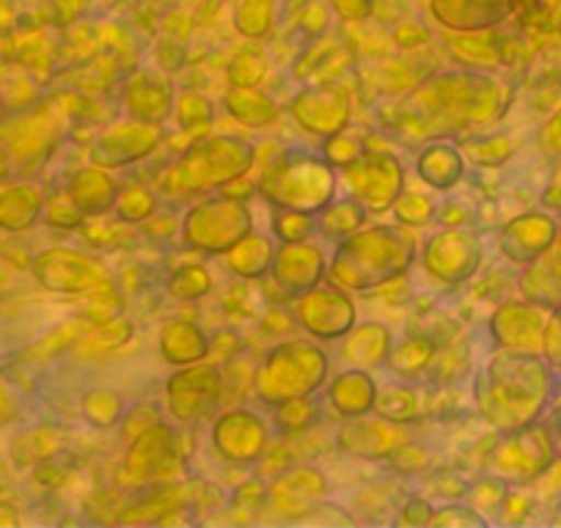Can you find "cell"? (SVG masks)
I'll return each instance as SVG.
<instances>
[{
  "label": "cell",
  "instance_id": "cell-1",
  "mask_svg": "<svg viewBox=\"0 0 561 528\" xmlns=\"http://www.w3.org/2000/svg\"><path fill=\"white\" fill-rule=\"evenodd\" d=\"M506 102L504 85L488 74L471 69L430 74L415 85L402 102L404 129H415V136H451L457 129L484 127L501 116Z\"/></svg>",
  "mask_w": 561,
  "mask_h": 528
},
{
  "label": "cell",
  "instance_id": "cell-2",
  "mask_svg": "<svg viewBox=\"0 0 561 528\" xmlns=\"http://www.w3.org/2000/svg\"><path fill=\"white\" fill-rule=\"evenodd\" d=\"M545 366L523 349H501L479 371L477 408L493 427L520 429L545 402Z\"/></svg>",
  "mask_w": 561,
  "mask_h": 528
},
{
  "label": "cell",
  "instance_id": "cell-3",
  "mask_svg": "<svg viewBox=\"0 0 561 528\" xmlns=\"http://www.w3.org/2000/svg\"><path fill=\"white\" fill-rule=\"evenodd\" d=\"M415 240L391 226H371L339 242L328 278L344 292H375L413 267Z\"/></svg>",
  "mask_w": 561,
  "mask_h": 528
},
{
  "label": "cell",
  "instance_id": "cell-4",
  "mask_svg": "<svg viewBox=\"0 0 561 528\" xmlns=\"http://www.w3.org/2000/svg\"><path fill=\"white\" fill-rule=\"evenodd\" d=\"M256 187L273 207L320 215L336 196V169L325 154L280 152L264 165Z\"/></svg>",
  "mask_w": 561,
  "mask_h": 528
},
{
  "label": "cell",
  "instance_id": "cell-5",
  "mask_svg": "<svg viewBox=\"0 0 561 528\" xmlns=\"http://www.w3.org/2000/svg\"><path fill=\"white\" fill-rule=\"evenodd\" d=\"M328 369H331V360L320 344L289 338L264 353L253 375V391H256V400L270 408L304 400L325 386Z\"/></svg>",
  "mask_w": 561,
  "mask_h": 528
},
{
  "label": "cell",
  "instance_id": "cell-6",
  "mask_svg": "<svg viewBox=\"0 0 561 528\" xmlns=\"http://www.w3.org/2000/svg\"><path fill=\"white\" fill-rule=\"evenodd\" d=\"M256 163V149L237 136H207L193 141L171 165L165 187L174 193L220 191L226 182L245 176Z\"/></svg>",
  "mask_w": 561,
  "mask_h": 528
},
{
  "label": "cell",
  "instance_id": "cell-7",
  "mask_svg": "<svg viewBox=\"0 0 561 528\" xmlns=\"http://www.w3.org/2000/svg\"><path fill=\"white\" fill-rule=\"evenodd\" d=\"M253 231L251 209L240 198L226 193L193 204L182 218V240L202 253H229L237 242Z\"/></svg>",
  "mask_w": 561,
  "mask_h": 528
},
{
  "label": "cell",
  "instance_id": "cell-8",
  "mask_svg": "<svg viewBox=\"0 0 561 528\" xmlns=\"http://www.w3.org/2000/svg\"><path fill=\"white\" fill-rule=\"evenodd\" d=\"M182 460L176 451V433L165 422L144 429L129 440L127 457L118 471L122 487H149V484L176 482Z\"/></svg>",
  "mask_w": 561,
  "mask_h": 528
},
{
  "label": "cell",
  "instance_id": "cell-9",
  "mask_svg": "<svg viewBox=\"0 0 561 528\" xmlns=\"http://www.w3.org/2000/svg\"><path fill=\"white\" fill-rule=\"evenodd\" d=\"M224 400V371L209 360L180 366V371L165 382V405L176 424L204 422L215 413V408Z\"/></svg>",
  "mask_w": 561,
  "mask_h": 528
},
{
  "label": "cell",
  "instance_id": "cell-10",
  "mask_svg": "<svg viewBox=\"0 0 561 528\" xmlns=\"http://www.w3.org/2000/svg\"><path fill=\"white\" fill-rule=\"evenodd\" d=\"M344 180H347L350 196L358 198L371 215L388 213L404 191V169L391 152L366 149L364 158L344 169Z\"/></svg>",
  "mask_w": 561,
  "mask_h": 528
},
{
  "label": "cell",
  "instance_id": "cell-11",
  "mask_svg": "<svg viewBox=\"0 0 561 528\" xmlns=\"http://www.w3.org/2000/svg\"><path fill=\"white\" fill-rule=\"evenodd\" d=\"M482 264V240L462 226H444L424 245V271L446 287L466 284Z\"/></svg>",
  "mask_w": 561,
  "mask_h": 528
},
{
  "label": "cell",
  "instance_id": "cell-12",
  "mask_svg": "<svg viewBox=\"0 0 561 528\" xmlns=\"http://www.w3.org/2000/svg\"><path fill=\"white\" fill-rule=\"evenodd\" d=\"M163 144V127L140 118H122L102 129L91 144V165L100 169H127L147 160Z\"/></svg>",
  "mask_w": 561,
  "mask_h": 528
},
{
  "label": "cell",
  "instance_id": "cell-13",
  "mask_svg": "<svg viewBox=\"0 0 561 528\" xmlns=\"http://www.w3.org/2000/svg\"><path fill=\"white\" fill-rule=\"evenodd\" d=\"M295 320L304 325L309 336L320 338V342H336L353 331L355 303L336 284L331 287L317 284L314 289L295 298Z\"/></svg>",
  "mask_w": 561,
  "mask_h": 528
},
{
  "label": "cell",
  "instance_id": "cell-14",
  "mask_svg": "<svg viewBox=\"0 0 561 528\" xmlns=\"http://www.w3.org/2000/svg\"><path fill=\"white\" fill-rule=\"evenodd\" d=\"M289 113L304 133L314 138H331L347 129L353 107H350L347 91L331 83H320L295 94Z\"/></svg>",
  "mask_w": 561,
  "mask_h": 528
},
{
  "label": "cell",
  "instance_id": "cell-15",
  "mask_svg": "<svg viewBox=\"0 0 561 528\" xmlns=\"http://www.w3.org/2000/svg\"><path fill=\"white\" fill-rule=\"evenodd\" d=\"M270 435L262 416L245 408H231L213 424V446L231 466H253L267 451Z\"/></svg>",
  "mask_w": 561,
  "mask_h": 528
},
{
  "label": "cell",
  "instance_id": "cell-16",
  "mask_svg": "<svg viewBox=\"0 0 561 528\" xmlns=\"http://www.w3.org/2000/svg\"><path fill=\"white\" fill-rule=\"evenodd\" d=\"M273 282L287 298H300L304 292L314 289L328 273L325 253L320 245L304 242H280L273 256Z\"/></svg>",
  "mask_w": 561,
  "mask_h": 528
},
{
  "label": "cell",
  "instance_id": "cell-17",
  "mask_svg": "<svg viewBox=\"0 0 561 528\" xmlns=\"http://www.w3.org/2000/svg\"><path fill=\"white\" fill-rule=\"evenodd\" d=\"M325 473L311 466H295L289 471L278 473L267 490L270 506L284 517H293V520H304L306 515H311L325 501Z\"/></svg>",
  "mask_w": 561,
  "mask_h": 528
},
{
  "label": "cell",
  "instance_id": "cell-18",
  "mask_svg": "<svg viewBox=\"0 0 561 528\" xmlns=\"http://www.w3.org/2000/svg\"><path fill=\"white\" fill-rule=\"evenodd\" d=\"M39 276L47 289L64 295H89L105 287L107 273L96 259L78 251H50L39 259Z\"/></svg>",
  "mask_w": 561,
  "mask_h": 528
},
{
  "label": "cell",
  "instance_id": "cell-19",
  "mask_svg": "<svg viewBox=\"0 0 561 528\" xmlns=\"http://www.w3.org/2000/svg\"><path fill=\"white\" fill-rule=\"evenodd\" d=\"M410 440L404 424H393L388 418H347L336 435L339 449L347 451L355 460H388L397 446Z\"/></svg>",
  "mask_w": 561,
  "mask_h": 528
},
{
  "label": "cell",
  "instance_id": "cell-20",
  "mask_svg": "<svg viewBox=\"0 0 561 528\" xmlns=\"http://www.w3.org/2000/svg\"><path fill=\"white\" fill-rule=\"evenodd\" d=\"M122 102L129 118L163 124L174 113V85L158 69H138L124 83Z\"/></svg>",
  "mask_w": 561,
  "mask_h": 528
},
{
  "label": "cell",
  "instance_id": "cell-21",
  "mask_svg": "<svg viewBox=\"0 0 561 528\" xmlns=\"http://www.w3.org/2000/svg\"><path fill=\"white\" fill-rule=\"evenodd\" d=\"M435 20L457 34L488 31L510 14L512 0H430Z\"/></svg>",
  "mask_w": 561,
  "mask_h": 528
},
{
  "label": "cell",
  "instance_id": "cell-22",
  "mask_svg": "<svg viewBox=\"0 0 561 528\" xmlns=\"http://www.w3.org/2000/svg\"><path fill=\"white\" fill-rule=\"evenodd\" d=\"M435 388H421L413 382H399L377 391L375 413L380 418H388L393 424L421 422L424 416L435 413Z\"/></svg>",
  "mask_w": 561,
  "mask_h": 528
},
{
  "label": "cell",
  "instance_id": "cell-23",
  "mask_svg": "<svg viewBox=\"0 0 561 528\" xmlns=\"http://www.w3.org/2000/svg\"><path fill=\"white\" fill-rule=\"evenodd\" d=\"M191 504V487L180 482L154 484L147 495L135 504H124L122 515L116 517L118 523H129V526H147V523H169L174 512L187 509Z\"/></svg>",
  "mask_w": 561,
  "mask_h": 528
},
{
  "label": "cell",
  "instance_id": "cell-24",
  "mask_svg": "<svg viewBox=\"0 0 561 528\" xmlns=\"http://www.w3.org/2000/svg\"><path fill=\"white\" fill-rule=\"evenodd\" d=\"M391 349L393 336L382 322H360V325H353V331L344 336L342 358L344 364L355 366V369L375 371L386 366Z\"/></svg>",
  "mask_w": 561,
  "mask_h": 528
},
{
  "label": "cell",
  "instance_id": "cell-25",
  "mask_svg": "<svg viewBox=\"0 0 561 528\" xmlns=\"http://www.w3.org/2000/svg\"><path fill=\"white\" fill-rule=\"evenodd\" d=\"M377 400V382L366 369H344L336 380L328 388V402L342 418L369 416L375 411Z\"/></svg>",
  "mask_w": 561,
  "mask_h": 528
},
{
  "label": "cell",
  "instance_id": "cell-26",
  "mask_svg": "<svg viewBox=\"0 0 561 528\" xmlns=\"http://www.w3.org/2000/svg\"><path fill=\"white\" fill-rule=\"evenodd\" d=\"M118 191H122V185H118L116 176H113L107 169H100V165H91V169L78 171L67 187L72 202L78 204L89 218L113 213V204H116Z\"/></svg>",
  "mask_w": 561,
  "mask_h": 528
},
{
  "label": "cell",
  "instance_id": "cell-27",
  "mask_svg": "<svg viewBox=\"0 0 561 528\" xmlns=\"http://www.w3.org/2000/svg\"><path fill=\"white\" fill-rule=\"evenodd\" d=\"M415 174L435 191H451L460 185L462 174H466V160L455 144L433 141L415 158Z\"/></svg>",
  "mask_w": 561,
  "mask_h": 528
},
{
  "label": "cell",
  "instance_id": "cell-28",
  "mask_svg": "<svg viewBox=\"0 0 561 528\" xmlns=\"http://www.w3.org/2000/svg\"><path fill=\"white\" fill-rule=\"evenodd\" d=\"M550 237H553V223L542 215H528V218H517L504 226L499 248L512 262H528L550 245Z\"/></svg>",
  "mask_w": 561,
  "mask_h": 528
},
{
  "label": "cell",
  "instance_id": "cell-29",
  "mask_svg": "<svg viewBox=\"0 0 561 528\" xmlns=\"http://www.w3.org/2000/svg\"><path fill=\"white\" fill-rule=\"evenodd\" d=\"M158 344L160 355H163L165 364L171 366H191L209 358V336L196 325V322H165L163 331H160Z\"/></svg>",
  "mask_w": 561,
  "mask_h": 528
},
{
  "label": "cell",
  "instance_id": "cell-30",
  "mask_svg": "<svg viewBox=\"0 0 561 528\" xmlns=\"http://www.w3.org/2000/svg\"><path fill=\"white\" fill-rule=\"evenodd\" d=\"M224 107L237 124L248 129H264L278 122V105L259 85H231L224 96Z\"/></svg>",
  "mask_w": 561,
  "mask_h": 528
},
{
  "label": "cell",
  "instance_id": "cell-31",
  "mask_svg": "<svg viewBox=\"0 0 561 528\" xmlns=\"http://www.w3.org/2000/svg\"><path fill=\"white\" fill-rule=\"evenodd\" d=\"M490 333H493L495 342L506 349H534L539 344V333L534 328L531 311L528 306L510 303L501 306L499 311L490 320Z\"/></svg>",
  "mask_w": 561,
  "mask_h": 528
},
{
  "label": "cell",
  "instance_id": "cell-32",
  "mask_svg": "<svg viewBox=\"0 0 561 528\" xmlns=\"http://www.w3.org/2000/svg\"><path fill=\"white\" fill-rule=\"evenodd\" d=\"M275 245L267 234H259V231H251V234L242 237L229 253H226V264L234 276L245 278V282H256V278H264L273 267Z\"/></svg>",
  "mask_w": 561,
  "mask_h": 528
},
{
  "label": "cell",
  "instance_id": "cell-33",
  "mask_svg": "<svg viewBox=\"0 0 561 528\" xmlns=\"http://www.w3.org/2000/svg\"><path fill=\"white\" fill-rule=\"evenodd\" d=\"M435 355H438V342H435L433 336H427V333H415L413 336V333H410L402 344H397V347L391 349L386 366L393 377H399V380H413L421 371L430 369Z\"/></svg>",
  "mask_w": 561,
  "mask_h": 528
},
{
  "label": "cell",
  "instance_id": "cell-34",
  "mask_svg": "<svg viewBox=\"0 0 561 528\" xmlns=\"http://www.w3.org/2000/svg\"><path fill=\"white\" fill-rule=\"evenodd\" d=\"M366 207L358 202V198H342V202H331L320 213V220H317V231H320L325 240L342 242L347 237H353L355 231L364 229L366 223Z\"/></svg>",
  "mask_w": 561,
  "mask_h": 528
},
{
  "label": "cell",
  "instance_id": "cell-35",
  "mask_svg": "<svg viewBox=\"0 0 561 528\" xmlns=\"http://www.w3.org/2000/svg\"><path fill=\"white\" fill-rule=\"evenodd\" d=\"M129 336H133V322L118 314L107 322H94V328L89 331V336H83L78 349L83 358H100V355L118 349L124 342H129Z\"/></svg>",
  "mask_w": 561,
  "mask_h": 528
},
{
  "label": "cell",
  "instance_id": "cell-36",
  "mask_svg": "<svg viewBox=\"0 0 561 528\" xmlns=\"http://www.w3.org/2000/svg\"><path fill=\"white\" fill-rule=\"evenodd\" d=\"M83 418L94 429H111L116 424H122L124 418V400L111 388H94L83 397Z\"/></svg>",
  "mask_w": 561,
  "mask_h": 528
},
{
  "label": "cell",
  "instance_id": "cell-37",
  "mask_svg": "<svg viewBox=\"0 0 561 528\" xmlns=\"http://www.w3.org/2000/svg\"><path fill=\"white\" fill-rule=\"evenodd\" d=\"M213 292V276L204 264H182L171 273L169 295L180 303H196Z\"/></svg>",
  "mask_w": 561,
  "mask_h": 528
},
{
  "label": "cell",
  "instance_id": "cell-38",
  "mask_svg": "<svg viewBox=\"0 0 561 528\" xmlns=\"http://www.w3.org/2000/svg\"><path fill=\"white\" fill-rule=\"evenodd\" d=\"M154 209H158V196H154V191H149L144 185L122 187L116 204H113V215L127 226L144 223V220L152 218Z\"/></svg>",
  "mask_w": 561,
  "mask_h": 528
},
{
  "label": "cell",
  "instance_id": "cell-39",
  "mask_svg": "<svg viewBox=\"0 0 561 528\" xmlns=\"http://www.w3.org/2000/svg\"><path fill=\"white\" fill-rule=\"evenodd\" d=\"M234 28L245 39H264L273 28V0H240L234 9Z\"/></svg>",
  "mask_w": 561,
  "mask_h": 528
},
{
  "label": "cell",
  "instance_id": "cell-40",
  "mask_svg": "<svg viewBox=\"0 0 561 528\" xmlns=\"http://www.w3.org/2000/svg\"><path fill=\"white\" fill-rule=\"evenodd\" d=\"M273 234L280 242H304L317 234V220L309 213L287 207H273Z\"/></svg>",
  "mask_w": 561,
  "mask_h": 528
},
{
  "label": "cell",
  "instance_id": "cell-41",
  "mask_svg": "<svg viewBox=\"0 0 561 528\" xmlns=\"http://www.w3.org/2000/svg\"><path fill=\"white\" fill-rule=\"evenodd\" d=\"M174 118L185 133H198V129H207L213 124V102L207 100L198 91H187L180 100L174 102Z\"/></svg>",
  "mask_w": 561,
  "mask_h": 528
},
{
  "label": "cell",
  "instance_id": "cell-42",
  "mask_svg": "<svg viewBox=\"0 0 561 528\" xmlns=\"http://www.w3.org/2000/svg\"><path fill=\"white\" fill-rule=\"evenodd\" d=\"M264 74H267V58L256 47L237 53L229 67H226V78H229L231 85H259Z\"/></svg>",
  "mask_w": 561,
  "mask_h": 528
},
{
  "label": "cell",
  "instance_id": "cell-43",
  "mask_svg": "<svg viewBox=\"0 0 561 528\" xmlns=\"http://www.w3.org/2000/svg\"><path fill=\"white\" fill-rule=\"evenodd\" d=\"M393 215H397L399 223L404 226H427L433 223V218L438 215V204L433 202L424 193H410L402 191V196L393 204Z\"/></svg>",
  "mask_w": 561,
  "mask_h": 528
},
{
  "label": "cell",
  "instance_id": "cell-44",
  "mask_svg": "<svg viewBox=\"0 0 561 528\" xmlns=\"http://www.w3.org/2000/svg\"><path fill=\"white\" fill-rule=\"evenodd\" d=\"M366 149H369V141L350 136V133H344V129H342V133H336V136L325 138L322 154H325V160L333 165V169L344 171L347 165H353L355 160L364 158Z\"/></svg>",
  "mask_w": 561,
  "mask_h": 528
},
{
  "label": "cell",
  "instance_id": "cell-45",
  "mask_svg": "<svg viewBox=\"0 0 561 528\" xmlns=\"http://www.w3.org/2000/svg\"><path fill=\"white\" fill-rule=\"evenodd\" d=\"M314 416L317 411L311 397L275 405V424H278V429H284V433H304V429L314 422Z\"/></svg>",
  "mask_w": 561,
  "mask_h": 528
},
{
  "label": "cell",
  "instance_id": "cell-46",
  "mask_svg": "<svg viewBox=\"0 0 561 528\" xmlns=\"http://www.w3.org/2000/svg\"><path fill=\"white\" fill-rule=\"evenodd\" d=\"M388 466L399 473H421L433 466V451L424 444H415V440H404L402 446L391 451L388 457Z\"/></svg>",
  "mask_w": 561,
  "mask_h": 528
},
{
  "label": "cell",
  "instance_id": "cell-47",
  "mask_svg": "<svg viewBox=\"0 0 561 528\" xmlns=\"http://www.w3.org/2000/svg\"><path fill=\"white\" fill-rule=\"evenodd\" d=\"M89 298L91 303H89V311H85V317H89L91 322H107L113 320V317L122 314V298H118V292L111 287V284L89 292Z\"/></svg>",
  "mask_w": 561,
  "mask_h": 528
},
{
  "label": "cell",
  "instance_id": "cell-48",
  "mask_svg": "<svg viewBox=\"0 0 561 528\" xmlns=\"http://www.w3.org/2000/svg\"><path fill=\"white\" fill-rule=\"evenodd\" d=\"M160 422H163V416H160V411L154 405L129 408V411L124 413V418H122V438L129 444V440L138 438L144 429L154 427V424H160Z\"/></svg>",
  "mask_w": 561,
  "mask_h": 528
},
{
  "label": "cell",
  "instance_id": "cell-49",
  "mask_svg": "<svg viewBox=\"0 0 561 528\" xmlns=\"http://www.w3.org/2000/svg\"><path fill=\"white\" fill-rule=\"evenodd\" d=\"M433 526H484V517L479 515V509L462 504H449L440 506L433 512Z\"/></svg>",
  "mask_w": 561,
  "mask_h": 528
},
{
  "label": "cell",
  "instance_id": "cell-50",
  "mask_svg": "<svg viewBox=\"0 0 561 528\" xmlns=\"http://www.w3.org/2000/svg\"><path fill=\"white\" fill-rule=\"evenodd\" d=\"M433 504H430L427 498H410L408 504H404L402 515L393 523H399V526H410V523H413V526H421V523L433 520Z\"/></svg>",
  "mask_w": 561,
  "mask_h": 528
},
{
  "label": "cell",
  "instance_id": "cell-51",
  "mask_svg": "<svg viewBox=\"0 0 561 528\" xmlns=\"http://www.w3.org/2000/svg\"><path fill=\"white\" fill-rule=\"evenodd\" d=\"M468 484L462 482V479L451 477V473H440V477H435L433 482V493L438 495V498H446V501H457L462 498V495H468Z\"/></svg>",
  "mask_w": 561,
  "mask_h": 528
},
{
  "label": "cell",
  "instance_id": "cell-52",
  "mask_svg": "<svg viewBox=\"0 0 561 528\" xmlns=\"http://www.w3.org/2000/svg\"><path fill=\"white\" fill-rule=\"evenodd\" d=\"M333 7L344 20H364L369 14V0H333Z\"/></svg>",
  "mask_w": 561,
  "mask_h": 528
},
{
  "label": "cell",
  "instance_id": "cell-53",
  "mask_svg": "<svg viewBox=\"0 0 561 528\" xmlns=\"http://www.w3.org/2000/svg\"><path fill=\"white\" fill-rule=\"evenodd\" d=\"M256 191H259V187L253 185L251 180H248V174L237 176V180L226 182V185L220 187V193H226V196H231V198H240V202H248V196H253Z\"/></svg>",
  "mask_w": 561,
  "mask_h": 528
}]
</instances>
